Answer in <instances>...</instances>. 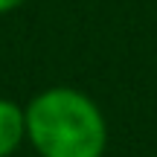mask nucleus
<instances>
[{
  "mask_svg": "<svg viewBox=\"0 0 157 157\" xmlns=\"http://www.w3.org/2000/svg\"><path fill=\"white\" fill-rule=\"evenodd\" d=\"M26 140L41 157H102L108 125L87 93L50 87L26 105Z\"/></svg>",
  "mask_w": 157,
  "mask_h": 157,
  "instance_id": "1",
  "label": "nucleus"
},
{
  "mask_svg": "<svg viewBox=\"0 0 157 157\" xmlns=\"http://www.w3.org/2000/svg\"><path fill=\"white\" fill-rule=\"evenodd\" d=\"M26 140V111L12 99H0V157L17 151Z\"/></svg>",
  "mask_w": 157,
  "mask_h": 157,
  "instance_id": "2",
  "label": "nucleus"
},
{
  "mask_svg": "<svg viewBox=\"0 0 157 157\" xmlns=\"http://www.w3.org/2000/svg\"><path fill=\"white\" fill-rule=\"evenodd\" d=\"M26 0H0V15L3 12H12V9H17V6H23Z\"/></svg>",
  "mask_w": 157,
  "mask_h": 157,
  "instance_id": "3",
  "label": "nucleus"
}]
</instances>
